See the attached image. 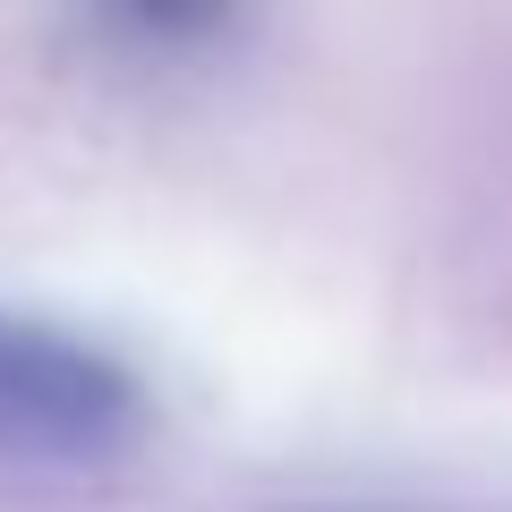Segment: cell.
I'll use <instances>...</instances> for the list:
<instances>
[{
    "mask_svg": "<svg viewBox=\"0 0 512 512\" xmlns=\"http://www.w3.org/2000/svg\"><path fill=\"white\" fill-rule=\"evenodd\" d=\"M146 384L103 342L0 308V470H86L137 444Z\"/></svg>",
    "mask_w": 512,
    "mask_h": 512,
    "instance_id": "obj_1",
    "label": "cell"
},
{
    "mask_svg": "<svg viewBox=\"0 0 512 512\" xmlns=\"http://www.w3.org/2000/svg\"><path fill=\"white\" fill-rule=\"evenodd\" d=\"M94 18L120 43H146V52H188V43L231 35L239 0H94Z\"/></svg>",
    "mask_w": 512,
    "mask_h": 512,
    "instance_id": "obj_2",
    "label": "cell"
}]
</instances>
